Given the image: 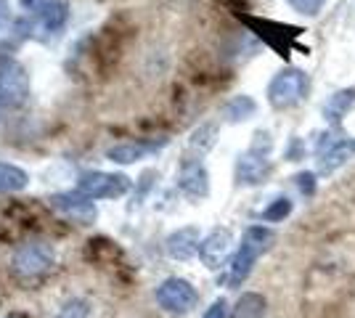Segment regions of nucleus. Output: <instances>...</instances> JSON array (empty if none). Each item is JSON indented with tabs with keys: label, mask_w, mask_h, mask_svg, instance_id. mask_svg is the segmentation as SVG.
I'll return each instance as SVG.
<instances>
[{
	"label": "nucleus",
	"mask_w": 355,
	"mask_h": 318,
	"mask_svg": "<svg viewBox=\"0 0 355 318\" xmlns=\"http://www.w3.org/2000/svg\"><path fill=\"white\" fill-rule=\"evenodd\" d=\"M292 6V11H297L300 16H318V11L324 8L326 0H286Z\"/></svg>",
	"instance_id": "4be33fe9"
},
{
	"label": "nucleus",
	"mask_w": 355,
	"mask_h": 318,
	"mask_svg": "<svg viewBox=\"0 0 355 318\" xmlns=\"http://www.w3.org/2000/svg\"><path fill=\"white\" fill-rule=\"evenodd\" d=\"M30 98V75L24 64L0 56V109H16Z\"/></svg>",
	"instance_id": "39448f33"
},
{
	"label": "nucleus",
	"mask_w": 355,
	"mask_h": 318,
	"mask_svg": "<svg viewBox=\"0 0 355 318\" xmlns=\"http://www.w3.org/2000/svg\"><path fill=\"white\" fill-rule=\"evenodd\" d=\"M268 316V303L260 292H247L241 294L234 305L231 318H266Z\"/></svg>",
	"instance_id": "a211bd4d"
},
{
	"label": "nucleus",
	"mask_w": 355,
	"mask_h": 318,
	"mask_svg": "<svg viewBox=\"0 0 355 318\" xmlns=\"http://www.w3.org/2000/svg\"><path fill=\"white\" fill-rule=\"evenodd\" d=\"M167 141H130V143H117L106 152V159L117 162V165H133V162H141L148 154H157L162 149Z\"/></svg>",
	"instance_id": "4468645a"
},
{
	"label": "nucleus",
	"mask_w": 355,
	"mask_h": 318,
	"mask_svg": "<svg viewBox=\"0 0 355 318\" xmlns=\"http://www.w3.org/2000/svg\"><path fill=\"white\" fill-rule=\"evenodd\" d=\"M21 32L37 40L56 37L69 21L67 0H21Z\"/></svg>",
	"instance_id": "f257e3e1"
},
{
	"label": "nucleus",
	"mask_w": 355,
	"mask_h": 318,
	"mask_svg": "<svg viewBox=\"0 0 355 318\" xmlns=\"http://www.w3.org/2000/svg\"><path fill=\"white\" fill-rule=\"evenodd\" d=\"M353 106H355V88H342V91H337L324 104V117L337 127L342 122V117H345Z\"/></svg>",
	"instance_id": "2eb2a0df"
},
{
	"label": "nucleus",
	"mask_w": 355,
	"mask_h": 318,
	"mask_svg": "<svg viewBox=\"0 0 355 318\" xmlns=\"http://www.w3.org/2000/svg\"><path fill=\"white\" fill-rule=\"evenodd\" d=\"M178 188L191 199H205L209 194V173L199 159H186L178 175Z\"/></svg>",
	"instance_id": "f8f14e48"
},
{
	"label": "nucleus",
	"mask_w": 355,
	"mask_h": 318,
	"mask_svg": "<svg viewBox=\"0 0 355 318\" xmlns=\"http://www.w3.org/2000/svg\"><path fill=\"white\" fill-rule=\"evenodd\" d=\"M302 154H305L302 141H300V138H292V146H286V159H289V162H297V159H302Z\"/></svg>",
	"instance_id": "393cba45"
},
{
	"label": "nucleus",
	"mask_w": 355,
	"mask_h": 318,
	"mask_svg": "<svg viewBox=\"0 0 355 318\" xmlns=\"http://www.w3.org/2000/svg\"><path fill=\"white\" fill-rule=\"evenodd\" d=\"M30 186V175L27 170L11 162H0V194H14V191H24Z\"/></svg>",
	"instance_id": "6ab92c4d"
},
{
	"label": "nucleus",
	"mask_w": 355,
	"mask_h": 318,
	"mask_svg": "<svg viewBox=\"0 0 355 318\" xmlns=\"http://www.w3.org/2000/svg\"><path fill=\"white\" fill-rule=\"evenodd\" d=\"M270 133L260 130L254 133L252 146L244 154H239L236 167H234V175H236L239 186H260L270 173V162H268V154H270Z\"/></svg>",
	"instance_id": "20e7f679"
},
{
	"label": "nucleus",
	"mask_w": 355,
	"mask_h": 318,
	"mask_svg": "<svg viewBox=\"0 0 355 318\" xmlns=\"http://www.w3.org/2000/svg\"><path fill=\"white\" fill-rule=\"evenodd\" d=\"M90 313V303L83 300V297H72L59 308L56 318H88Z\"/></svg>",
	"instance_id": "412c9836"
},
{
	"label": "nucleus",
	"mask_w": 355,
	"mask_h": 318,
	"mask_svg": "<svg viewBox=\"0 0 355 318\" xmlns=\"http://www.w3.org/2000/svg\"><path fill=\"white\" fill-rule=\"evenodd\" d=\"M225 308H228V305H225V300L220 297V300H215V303L209 305L202 318H225Z\"/></svg>",
	"instance_id": "a878e982"
},
{
	"label": "nucleus",
	"mask_w": 355,
	"mask_h": 318,
	"mask_svg": "<svg viewBox=\"0 0 355 318\" xmlns=\"http://www.w3.org/2000/svg\"><path fill=\"white\" fill-rule=\"evenodd\" d=\"M273 231L266 226H250L244 231V239H241V247L236 249V255L228 265V287H241L247 279H250L252 268L257 258L270 249L273 244Z\"/></svg>",
	"instance_id": "f03ea898"
},
{
	"label": "nucleus",
	"mask_w": 355,
	"mask_h": 318,
	"mask_svg": "<svg viewBox=\"0 0 355 318\" xmlns=\"http://www.w3.org/2000/svg\"><path fill=\"white\" fill-rule=\"evenodd\" d=\"M51 207L53 210H59L64 218H72L74 223H83V226H88L96 220V202L88 197H83L77 188L74 191H61V194H53L51 197Z\"/></svg>",
	"instance_id": "1a4fd4ad"
},
{
	"label": "nucleus",
	"mask_w": 355,
	"mask_h": 318,
	"mask_svg": "<svg viewBox=\"0 0 355 318\" xmlns=\"http://www.w3.org/2000/svg\"><path fill=\"white\" fill-rule=\"evenodd\" d=\"M311 96V77L297 67H286L268 85V104L273 109H295Z\"/></svg>",
	"instance_id": "7ed1b4c3"
},
{
	"label": "nucleus",
	"mask_w": 355,
	"mask_h": 318,
	"mask_svg": "<svg viewBox=\"0 0 355 318\" xmlns=\"http://www.w3.org/2000/svg\"><path fill=\"white\" fill-rule=\"evenodd\" d=\"M292 207H295V204H292V199L289 197L273 199L266 210H263V220H266V223H282L284 218L292 215Z\"/></svg>",
	"instance_id": "aec40b11"
},
{
	"label": "nucleus",
	"mask_w": 355,
	"mask_h": 318,
	"mask_svg": "<svg viewBox=\"0 0 355 318\" xmlns=\"http://www.w3.org/2000/svg\"><path fill=\"white\" fill-rule=\"evenodd\" d=\"M199 228L193 226H186V228H178L173 231L170 236H167V242H164V249H167V255L178 263H186V260H191L193 255H199Z\"/></svg>",
	"instance_id": "ddd939ff"
},
{
	"label": "nucleus",
	"mask_w": 355,
	"mask_h": 318,
	"mask_svg": "<svg viewBox=\"0 0 355 318\" xmlns=\"http://www.w3.org/2000/svg\"><path fill=\"white\" fill-rule=\"evenodd\" d=\"M295 186L302 191V197H313L315 194V173H297L295 175Z\"/></svg>",
	"instance_id": "5701e85b"
},
{
	"label": "nucleus",
	"mask_w": 355,
	"mask_h": 318,
	"mask_svg": "<svg viewBox=\"0 0 355 318\" xmlns=\"http://www.w3.org/2000/svg\"><path fill=\"white\" fill-rule=\"evenodd\" d=\"M8 24H11V3L0 0V37H3V32L8 30Z\"/></svg>",
	"instance_id": "b1692460"
},
{
	"label": "nucleus",
	"mask_w": 355,
	"mask_h": 318,
	"mask_svg": "<svg viewBox=\"0 0 355 318\" xmlns=\"http://www.w3.org/2000/svg\"><path fill=\"white\" fill-rule=\"evenodd\" d=\"M53 265V249L45 242L21 244L14 255V271L21 276H37Z\"/></svg>",
	"instance_id": "9d476101"
},
{
	"label": "nucleus",
	"mask_w": 355,
	"mask_h": 318,
	"mask_svg": "<svg viewBox=\"0 0 355 318\" xmlns=\"http://www.w3.org/2000/svg\"><path fill=\"white\" fill-rule=\"evenodd\" d=\"M77 191L88 199H119L130 191V178L122 173H104V170H85L77 178Z\"/></svg>",
	"instance_id": "423d86ee"
},
{
	"label": "nucleus",
	"mask_w": 355,
	"mask_h": 318,
	"mask_svg": "<svg viewBox=\"0 0 355 318\" xmlns=\"http://www.w3.org/2000/svg\"><path fill=\"white\" fill-rule=\"evenodd\" d=\"M157 303L162 305L167 313H191L199 303V294L186 279L173 276V279H164L157 287Z\"/></svg>",
	"instance_id": "0eeeda50"
},
{
	"label": "nucleus",
	"mask_w": 355,
	"mask_h": 318,
	"mask_svg": "<svg viewBox=\"0 0 355 318\" xmlns=\"http://www.w3.org/2000/svg\"><path fill=\"white\" fill-rule=\"evenodd\" d=\"M355 154V141L347 136H340L337 130H331L329 136L318 143V173L331 175L342 165H347V159Z\"/></svg>",
	"instance_id": "6e6552de"
},
{
	"label": "nucleus",
	"mask_w": 355,
	"mask_h": 318,
	"mask_svg": "<svg viewBox=\"0 0 355 318\" xmlns=\"http://www.w3.org/2000/svg\"><path fill=\"white\" fill-rule=\"evenodd\" d=\"M231 247H234V233L228 228H215L199 244V258L209 271H218L231 255Z\"/></svg>",
	"instance_id": "9b49d317"
},
{
	"label": "nucleus",
	"mask_w": 355,
	"mask_h": 318,
	"mask_svg": "<svg viewBox=\"0 0 355 318\" xmlns=\"http://www.w3.org/2000/svg\"><path fill=\"white\" fill-rule=\"evenodd\" d=\"M254 112H257V104H254V98L250 96H234V98H228L225 106H223V117L225 122H231V125H239V122H247L254 117Z\"/></svg>",
	"instance_id": "f3484780"
},
{
	"label": "nucleus",
	"mask_w": 355,
	"mask_h": 318,
	"mask_svg": "<svg viewBox=\"0 0 355 318\" xmlns=\"http://www.w3.org/2000/svg\"><path fill=\"white\" fill-rule=\"evenodd\" d=\"M218 143V125L215 122H205L189 136V152L193 154V159H202L205 154Z\"/></svg>",
	"instance_id": "dca6fc26"
}]
</instances>
